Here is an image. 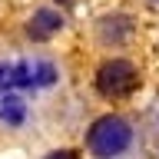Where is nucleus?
<instances>
[{
  "mask_svg": "<svg viewBox=\"0 0 159 159\" xmlns=\"http://www.w3.org/2000/svg\"><path fill=\"white\" fill-rule=\"evenodd\" d=\"M57 66L50 60H17L0 63V93L7 89H47L57 83Z\"/></svg>",
  "mask_w": 159,
  "mask_h": 159,
  "instance_id": "nucleus-1",
  "label": "nucleus"
},
{
  "mask_svg": "<svg viewBox=\"0 0 159 159\" xmlns=\"http://www.w3.org/2000/svg\"><path fill=\"white\" fill-rule=\"evenodd\" d=\"M133 143V129L123 116H99L86 133V146L93 156L99 159H113L119 152H126Z\"/></svg>",
  "mask_w": 159,
  "mask_h": 159,
  "instance_id": "nucleus-2",
  "label": "nucleus"
},
{
  "mask_svg": "<svg viewBox=\"0 0 159 159\" xmlns=\"http://www.w3.org/2000/svg\"><path fill=\"white\" fill-rule=\"evenodd\" d=\"M136 86H139V73H136V66H133L129 60H106V63L96 70L99 96L119 99V96H129Z\"/></svg>",
  "mask_w": 159,
  "mask_h": 159,
  "instance_id": "nucleus-3",
  "label": "nucleus"
},
{
  "mask_svg": "<svg viewBox=\"0 0 159 159\" xmlns=\"http://www.w3.org/2000/svg\"><path fill=\"white\" fill-rule=\"evenodd\" d=\"M60 27H63L60 10H53V7H40L37 13L30 17V23H27V37H30V40H50L53 33H60Z\"/></svg>",
  "mask_w": 159,
  "mask_h": 159,
  "instance_id": "nucleus-4",
  "label": "nucleus"
},
{
  "mask_svg": "<svg viewBox=\"0 0 159 159\" xmlns=\"http://www.w3.org/2000/svg\"><path fill=\"white\" fill-rule=\"evenodd\" d=\"M0 123L3 126H23L27 123V103L10 89L0 96Z\"/></svg>",
  "mask_w": 159,
  "mask_h": 159,
  "instance_id": "nucleus-5",
  "label": "nucleus"
},
{
  "mask_svg": "<svg viewBox=\"0 0 159 159\" xmlns=\"http://www.w3.org/2000/svg\"><path fill=\"white\" fill-rule=\"evenodd\" d=\"M129 30H133V23L126 17H116V20H103L99 23V37L103 40H126Z\"/></svg>",
  "mask_w": 159,
  "mask_h": 159,
  "instance_id": "nucleus-6",
  "label": "nucleus"
},
{
  "mask_svg": "<svg viewBox=\"0 0 159 159\" xmlns=\"http://www.w3.org/2000/svg\"><path fill=\"white\" fill-rule=\"evenodd\" d=\"M47 159H80V156L73 152V149H57V152H50Z\"/></svg>",
  "mask_w": 159,
  "mask_h": 159,
  "instance_id": "nucleus-7",
  "label": "nucleus"
}]
</instances>
